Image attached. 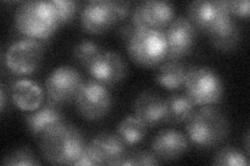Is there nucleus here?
I'll return each instance as SVG.
<instances>
[{"mask_svg":"<svg viewBox=\"0 0 250 166\" xmlns=\"http://www.w3.org/2000/svg\"><path fill=\"white\" fill-rule=\"evenodd\" d=\"M85 148L83 133L66 122L46 132L40 138L41 154L52 164L74 165Z\"/></svg>","mask_w":250,"mask_h":166,"instance_id":"obj_1","label":"nucleus"},{"mask_svg":"<svg viewBox=\"0 0 250 166\" xmlns=\"http://www.w3.org/2000/svg\"><path fill=\"white\" fill-rule=\"evenodd\" d=\"M186 123L189 139L201 148L219 146L229 133V124L225 114L210 105L194 109Z\"/></svg>","mask_w":250,"mask_h":166,"instance_id":"obj_2","label":"nucleus"},{"mask_svg":"<svg viewBox=\"0 0 250 166\" xmlns=\"http://www.w3.org/2000/svg\"><path fill=\"white\" fill-rule=\"evenodd\" d=\"M15 26L25 37L49 38L60 26L58 13L52 1H25L15 12Z\"/></svg>","mask_w":250,"mask_h":166,"instance_id":"obj_3","label":"nucleus"},{"mask_svg":"<svg viewBox=\"0 0 250 166\" xmlns=\"http://www.w3.org/2000/svg\"><path fill=\"white\" fill-rule=\"evenodd\" d=\"M132 61L145 68H154L166 59L165 29H137L126 42Z\"/></svg>","mask_w":250,"mask_h":166,"instance_id":"obj_4","label":"nucleus"},{"mask_svg":"<svg viewBox=\"0 0 250 166\" xmlns=\"http://www.w3.org/2000/svg\"><path fill=\"white\" fill-rule=\"evenodd\" d=\"M186 94L195 106H209L223 97L221 79L208 68L190 67L185 82Z\"/></svg>","mask_w":250,"mask_h":166,"instance_id":"obj_5","label":"nucleus"},{"mask_svg":"<svg viewBox=\"0 0 250 166\" xmlns=\"http://www.w3.org/2000/svg\"><path fill=\"white\" fill-rule=\"evenodd\" d=\"M44 57L42 44L34 38H21L7 48L4 64L16 75H28L40 68Z\"/></svg>","mask_w":250,"mask_h":166,"instance_id":"obj_6","label":"nucleus"},{"mask_svg":"<svg viewBox=\"0 0 250 166\" xmlns=\"http://www.w3.org/2000/svg\"><path fill=\"white\" fill-rule=\"evenodd\" d=\"M78 112L88 121H98L112 108L113 98L105 85L96 80L83 81L75 100Z\"/></svg>","mask_w":250,"mask_h":166,"instance_id":"obj_7","label":"nucleus"},{"mask_svg":"<svg viewBox=\"0 0 250 166\" xmlns=\"http://www.w3.org/2000/svg\"><path fill=\"white\" fill-rule=\"evenodd\" d=\"M188 19L203 34H212L232 18L225 0H197L188 6Z\"/></svg>","mask_w":250,"mask_h":166,"instance_id":"obj_8","label":"nucleus"},{"mask_svg":"<svg viewBox=\"0 0 250 166\" xmlns=\"http://www.w3.org/2000/svg\"><path fill=\"white\" fill-rule=\"evenodd\" d=\"M83 77L70 66H62L53 70L46 80V92L51 102L58 105L75 102L83 85Z\"/></svg>","mask_w":250,"mask_h":166,"instance_id":"obj_9","label":"nucleus"},{"mask_svg":"<svg viewBox=\"0 0 250 166\" xmlns=\"http://www.w3.org/2000/svg\"><path fill=\"white\" fill-rule=\"evenodd\" d=\"M167 54L165 60H181L187 56L196 43L197 29L187 17H177L165 29Z\"/></svg>","mask_w":250,"mask_h":166,"instance_id":"obj_10","label":"nucleus"},{"mask_svg":"<svg viewBox=\"0 0 250 166\" xmlns=\"http://www.w3.org/2000/svg\"><path fill=\"white\" fill-rule=\"evenodd\" d=\"M119 23L114 1L91 0L81 13V24L84 31L92 35L104 34Z\"/></svg>","mask_w":250,"mask_h":166,"instance_id":"obj_11","label":"nucleus"},{"mask_svg":"<svg viewBox=\"0 0 250 166\" xmlns=\"http://www.w3.org/2000/svg\"><path fill=\"white\" fill-rule=\"evenodd\" d=\"M173 18L174 7L170 2L146 0L135 7L130 21L137 29H164Z\"/></svg>","mask_w":250,"mask_h":166,"instance_id":"obj_12","label":"nucleus"},{"mask_svg":"<svg viewBox=\"0 0 250 166\" xmlns=\"http://www.w3.org/2000/svg\"><path fill=\"white\" fill-rule=\"evenodd\" d=\"M85 69L94 80L104 85H113L121 82L126 76V65L119 54L101 50L92 58Z\"/></svg>","mask_w":250,"mask_h":166,"instance_id":"obj_13","label":"nucleus"},{"mask_svg":"<svg viewBox=\"0 0 250 166\" xmlns=\"http://www.w3.org/2000/svg\"><path fill=\"white\" fill-rule=\"evenodd\" d=\"M118 134L100 133L85 148L94 165H119L126 155V148Z\"/></svg>","mask_w":250,"mask_h":166,"instance_id":"obj_14","label":"nucleus"},{"mask_svg":"<svg viewBox=\"0 0 250 166\" xmlns=\"http://www.w3.org/2000/svg\"><path fill=\"white\" fill-rule=\"evenodd\" d=\"M189 148V141L184 133L175 129H164L152 140L154 155L165 161H173L182 157Z\"/></svg>","mask_w":250,"mask_h":166,"instance_id":"obj_15","label":"nucleus"},{"mask_svg":"<svg viewBox=\"0 0 250 166\" xmlns=\"http://www.w3.org/2000/svg\"><path fill=\"white\" fill-rule=\"evenodd\" d=\"M25 121L29 132L38 138H41L46 132L65 123L64 114L59 105L51 101L27 114Z\"/></svg>","mask_w":250,"mask_h":166,"instance_id":"obj_16","label":"nucleus"},{"mask_svg":"<svg viewBox=\"0 0 250 166\" xmlns=\"http://www.w3.org/2000/svg\"><path fill=\"white\" fill-rule=\"evenodd\" d=\"M135 116L147 127H155L164 122L165 108L164 100L152 92H144L136 98L134 105Z\"/></svg>","mask_w":250,"mask_h":166,"instance_id":"obj_17","label":"nucleus"},{"mask_svg":"<svg viewBox=\"0 0 250 166\" xmlns=\"http://www.w3.org/2000/svg\"><path fill=\"white\" fill-rule=\"evenodd\" d=\"M14 104L23 111H34L43 102V91L35 81L20 79L15 81L11 90Z\"/></svg>","mask_w":250,"mask_h":166,"instance_id":"obj_18","label":"nucleus"},{"mask_svg":"<svg viewBox=\"0 0 250 166\" xmlns=\"http://www.w3.org/2000/svg\"><path fill=\"white\" fill-rule=\"evenodd\" d=\"M189 68L181 60H164L156 69L155 81L166 90L181 89L185 86Z\"/></svg>","mask_w":250,"mask_h":166,"instance_id":"obj_19","label":"nucleus"},{"mask_svg":"<svg viewBox=\"0 0 250 166\" xmlns=\"http://www.w3.org/2000/svg\"><path fill=\"white\" fill-rule=\"evenodd\" d=\"M194 104L187 94L174 93L164 100V122L176 125L186 122L194 111Z\"/></svg>","mask_w":250,"mask_h":166,"instance_id":"obj_20","label":"nucleus"},{"mask_svg":"<svg viewBox=\"0 0 250 166\" xmlns=\"http://www.w3.org/2000/svg\"><path fill=\"white\" fill-rule=\"evenodd\" d=\"M209 41L217 50L223 52H229L234 50L238 47L241 33L238 25L232 19L224 24L223 26L219 27L214 33L209 34Z\"/></svg>","mask_w":250,"mask_h":166,"instance_id":"obj_21","label":"nucleus"},{"mask_svg":"<svg viewBox=\"0 0 250 166\" xmlns=\"http://www.w3.org/2000/svg\"><path fill=\"white\" fill-rule=\"evenodd\" d=\"M147 126L138 117L129 115L125 117L118 126L117 134L125 146H136L142 142L147 135Z\"/></svg>","mask_w":250,"mask_h":166,"instance_id":"obj_22","label":"nucleus"},{"mask_svg":"<svg viewBox=\"0 0 250 166\" xmlns=\"http://www.w3.org/2000/svg\"><path fill=\"white\" fill-rule=\"evenodd\" d=\"M213 164L219 166H246L247 157L237 148L230 146L219 149L213 158Z\"/></svg>","mask_w":250,"mask_h":166,"instance_id":"obj_23","label":"nucleus"},{"mask_svg":"<svg viewBox=\"0 0 250 166\" xmlns=\"http://www.w3.org/2000/svg\"><path fill=\"white\" fill-rule=\"evenodd\" d=\"M40 162L37 160V158L33 151L29 148L23 147L14 149L13 152L7 154L2 161V165H22V166H31L39 165Z\"/></svg>","mask_w":250,"mask_h":166,"instance_id":"obj_24","label":"nucleus"},{"mask_svg":"<svg viewBox=\"0 0 250 166\" xmlns=\"http://www.w3.org/2000/svg\"><path fill=\"white\" fill-rule=\"evenodd\" d=\"M58 13L59 25L68 24L71 22L77 13L81 10V2L71 1V0H53Z\"/></svg>","mask_w":250,"mask_h":166,"instance_id":"obj_25","label":"nucleus"},{"mask_svg":"<svg viewBox=\"0 0 250 166\" xmlns=\"http://www.w3.org/2000/svg\"><path fill=\"white\" fill-rule=\"evenodd\" d=\"M101 51L100 47L91 39H83L73 49V56L76 61L83 66H87L88 62L96 56Z\"/></svg>","mask_w":250,"mask_h":166,"instance_id":"obj_26","label":"nucleus"},{"mask_svg":"<svg viewBox=\"0 0 250 166\" xmlns=\"http://www.w3.org/2000/svg\"><path fill=\"white\" fill-rule=\"evenodd\" d=\"M159 163L158 157L153 152L140 151L125 155L119 165H158Z\"/></svg>","mask_w":250,"mask_h":166,"instance_id":"obj_27","label":"nucleus"},{"mask_svg":"<svg viewBox=\"0 0 250 166\" xmlns=\"http://www.w3.org/2000/svg\"><path fill=\"white\" fill-rule=\"evenodd\" d=\"M226 6L230 13V15L238 16L241 18L249 17V1L248 0H231V1H226Z\"/></svg>","mask_w":250,"mask_h":166,"instance_id":"obj_28","label":"nucleus"},{"mask_svg":"<svg viewBox=\"0 0 250 166\" xmlns=\"http://www.w3.org/2000/svg\"><path fill=\"white\" fill-rule=\"evenodd\" d=\"M117 14H118L119 22L126 19V17L129 14L131 3L128 1H114Z\"/></svg>","mask_w":250,"mask_h":166,"instance_id":"obj_29","label":"nucleus"},{"mask_svg":"<svg viewBox=\"0 0 250 166\" xmlns=\"http://www.w3.org/2000/svg\"><path fill=\"white\" fill-rule=\"evenodd\" d=\"M137 30V28L135 27V25L132 24V22L129 21L127 23H125V24H123L121 27H120V30H119V34L120 36L123 37V39H125V41H128V39L131 37V36L135 34V31Z\"/></svg>","mask_w":250,"mask_h":166,"instance_id":"obj_30","label":"nucleus"},{"mask_svg":"<svg viewBox=\"0 0 250 166\" xmlns=\"http://www.w3.org/2000/svg\"><path fill=\"white\" fill-rule=\"evenodd\" d=\"M74 165H94V162L91 159L90 155L88 154L87 149H84V152L82 154L80 158H78L77 161L74 163Z\"/></svg>","mask_w":250,"mask_h":166,"instance_id":"obj_31","label":"nucleus"},{"mask_svg":"<svg viewBox=\"0 0 250 166\" xmlns=\"http://www.w3.org/2000/svg\"><path fill=\"white\" fill-rule=\"evenodd\" d=\"M0 94H1V112L4 111V107H5V91H4V86L1 84V89H0Z\"/></svg>","mask_w":250,"mask_h":166,"instance_id":"obj_32","label":"nucleus"},{"mask_svg":"<svg viewBox=\"0 0 250 166\" xmlns=\"http://www.w3.org/2000/svg\"><path fill=\"white\" fill-rule=\"evenodd\" d=\"M245 142H246V151H247V153L249 152V146H248V142H249V135H248V133L246 134V140H245Z\"/></svg>","mask_w":250,"mask_h":166,"instance_id":"obj_33","label":"nucleus"}]
</instances>
